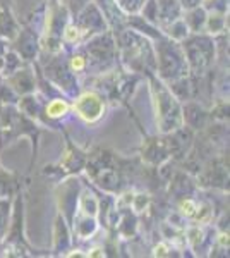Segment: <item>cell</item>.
Segmentation results:
<instances>
[{"label": "cell", "mask_w": 230, "mask_h": 258, "mask_svg": "<svg viewBox=\"0 0 230 258\" xmlns=\"http://www.w3.org/2000/svg\"><path fill=\"white\" fill-rule=\"evenodd\" d=\"M155 107H157L158 124L163 133H172L177 127L184 124L182 120V110L177 102V97L163 85L162 81L153 80L151 81Z\"/></svg>", "instance_id": "6da1fadb"}, {"label": "cell", "mask_w": 230, "mask_h": 258, "mask_svg": "<svg viewBox=\"0 0 230 258\" xmlns=\"http://www.w3.org/2000/svg\"><path fill=\"white\" fill-rule=\"evenodd\" d=\"M120 45H122L124 59L129 62L134 71H143L146 68H157V60L153 55V48L148 43V40L143 35L134 31H124L122 38H120Z\"/></svg>", "instance_id": "7a4b0ae2"}, {"label": "cell", "mask_w": 230, "mask_h": 258, "mask_svg": "<svg viewBox=\"0 0 230 258\" xmlns=\"http://www.w3.org/2000/svg\"><path fill=\"white\" fill-rule=\"evenodd\" d=\"M182 52L187 60V68H191L194 74H203L215 59V41L206 35L189 36L184 38Z\"/></svg>", "instance_id": "3957f363"}, {"label": "cell", "mask_w": 230, "mask_h": 258, "mask_svg": "<svg viewBox=\"0 0 230 258\" xmlns=\"http://www.w3.org/2000/svg\"><path fill=\"white\" fill-rule=\"evenodd\" d=\"M158 59L157 68L160 71L162 80L174 81L177 78H182L187 74V60L184 57V52L175 41L172 40H160V45H157Z\"/></svg>", "instance_id": "277c9868"}, {"label": "cell", "mask_w": 230, "mask_h": 258, "mask_svg": "<svg viewBox=\"0 0 230 258\" xmlns=\"http://www.w3.org/2000/svg\"><path fill=\"white\" fill-rule=\"evenodd\" d=\"M114 38L110 33H100V35L93 36L85 47V57L86 64L91 69H105L114 60Z\"/></svg>", "instance_id": "5b68a950"}, {"label": "cell", "mask_w": 230, "mask_h": 258, "mask_svg": "<svg viewBox=\"0 0 230 258\" xmlns=\"http://www.w3.org/2000/svg\"><path fill=\"white\" fill-rule=\"evenodd\" d=\"M88 174L95 179L96 184H100L102 188L108 191H114L119 186V169L115 167L114 159L108 153H102L91 159L88 164Z\"/></svg>", "instance_id": "8992f818"}, {"label": "cell", "mask_w": 230, "mask_h": 258, "mask_svg": "<svg viewBox=\"0 0 230 258\" xmlns=\"http://www.w3.org/2000/svg\"><path fill=\"white\" fill-rule=\"evenodd\" d=\"M45 76L52 83H55L60 90H64L67 95L78 93V81L70 69L69 62L62 57H55L45 66Z\"/></svg>", "instance_id": "52a82bcc"}, {"label": "cell", "mask_w": 230, "mask_h": 258, "mask_svg": "<svg viewBox=\"0 0 230 258\" xmlns=\"http://www.w3.org/2000/svg\"><path fill=\"white\" fill-rule=\"evenodd\" d=\"M76 16H78V19L74 24H76V28L81 35L93 36V35H100V33L105 31L107 23H105V19H103V14L93 2L86 4Z\"/></svg>", "instance_id": "ba28073f"}, {"label": "cell", "mask_w": 230, "mask_h": 258, "mask_svg": "<svg viewBox=\"0 0 230 258\" xmlns=\"http://www.w3.org/2000/svg\"><path fill=\"white\" fill-rule=\"evenodd\" d=\"M14 50H16V53L21 57V59H24V60H33L36 55H38V48H40V45H38V38H36V35H35V31H31V30H23L16 35V38H14Z\"/></svg>", "instance_id": "9c48e42d"}, {"label": "cell", "mask_w": 230, "mask_h": 258, "mask_svg": "<svg viewBox=\"0 0 230 258\" xmlns=\"http://www.w3.org/2000/svg\"><path fill=\"white\" fill-rule=\"evenodd\" d=\"M76 110L79 112L83 119L86 120H96L102 115L103 110V103L102 98L95 93H85L78 98L76 102Z\"/></svg>", "instance_id": "30bf717a"}, {"label": "cell", "mask_w": 230, "mask_h": 258, "mask_svg": "<svg viewBox=\"0 0 230 258\" xmlns=\"http://www.w3.org/2000/svg\"><path fill=\"white\" fill-rule=\"evenodd\" d=\"M9 86L14 90L16 95H28L35 91L36 81L35 76H33V71L24 68V69H16L14 73L9 74Z\"/></svg>", "instance_id": "8fae6325"}, {"label": "cell", "mask_w": 230, "mask_h": 258, "mask_svg": "<svg viewBox=\"0 0 230 258\" xmlns=\"http://www.w3.org/2000/svg\"><path fill=\"white\" fill-rule=\"evenodd\" d=\"M143 157L149 162V164L160 165L163 160H167L170 157L167 141L165 140H151L148 145H146V148L143 150Z\"/></svg>", "instance_id": "7c38bea8"}, {"label": "cell", "mask_w": 230, "mask_h": 258, "mask_svg": "<svg viewBox=\"0 0 230 258\" xmlns=\"http://www.w3.org/2000/svg\"><path fill=\"white\" fill-rule=\"evenodd\" d=\"M208 114L203 107H199L198 103H187L182 110V120L187 124V127L191 129H203L206 124Z\"/></svg>", "instance_id": "4fadbf2b"}, {"label": "cell", "mask_w": 230, "mask_h": 258, "mask_svg": "<svg viewBox=\"0 0 230 258\" xmlns=\"http://www.w3.org/2000/svg\"><path fill=\"white\" fill-rule=\"evenodd\" d=\"M158 21L160 23H174L181 19V2L179 0H158Z\"/></svg>", "instance_id": "5bb4252c"}, {"label": "cell", "mask_w": 230, "mask_h": 258, "mask_svg": "<svg viewBox=\"0 0 230 258\" xmlns=\"http://www.w3.org/2000/svg\"><path fill=\"white\" fill-rule=\"evenodd\" d=\"M18 33H19L18 23L11 16V12L7 9H0V35L9 40H14Z\"/></svg>", "instance_id": "9a60e30c"}, {"label": "cell", "mask_w": 230, "mask_h": 258, "mask_svg": "<svg viewBox=\"0 0 230 258\" xmlns=\"http://www.w3.org/2000/svg\"><path fill=\"white\" fill-rule=\"evenodd\" d=\"M184 23L187 24V28H189L191 31L199 33L201 28L206 24V11H204L203 7H192V9H189V12H187Z\"/></svg>", "instance_id": "2e32d148"}, {"label": "cell", "mask_w": 230, "mask_h": 258, "mask_svg": "<svg viewBox=\"0 0 230 258\" xmlns=\"http://www.w3.org/2000/svg\"><path fill=\"white\" fill-rule=\"evenodd\" d=\"M18 189L16 177L6 169L0 167V198H11Z\"/></svg>", "instance_id": "e0dca14e"}, {"label": "cell", "mask_w": 230, "mask_h": 258, "mask_svg": "<svg viewBox=\"0 0 230 258\" xmlns=\"http://www.w3.org/2000/svg\"><path fill=\"white\" fill-rule=\"evenodd\" d=\"M19 109L24 115H29V117H38L41 114V107H40L38 100L31 93L23 95V98H21V102H19Z\"/></svg>", "instance_id": "ac0fdd59"}, {"label": "cell", "mask_w": 230, "mask_h": 258, "mask_svg": "<svg viewBox=\"0 0 230 258\" xmlns=\"http://www.w3.org/2000/svg\"><path fill=\"white\" fill-rule=\"evenodd\" d=\"M9 214H11L9 198H0V239L6 236L7 229H9Z\"/></svg>", "instance_id": "d6986e66"}, {"label": "cell", "mask_w": 230, "mask_h": 258, "mask_svg": "<svg viewBox=\"0 0 230 258\" xmlns=\"http://www.w3.org/2000/svg\"><path fill=\"white\" fill-rule=\"evenodd\" d=\"M169 35L172 36V40L175 41H182L184 38H187V35H189V28H187V24L184 23V19H177L174 21V23H170V28H169Z\"/></svg>", "instance_id": "ffe728a7"}, {"label": "cell", "mask_w": 230, "mask_h": 258, "mask_svg": "<svg viewBox=\"0 0 230 258\" xmlns=\"http://www.w3.org/2000/svg\"><path fill=\"white\" fill-rule=\"evenodd\" d=\"M21 68V59L19 55L16 52H9L6 53V57H4V71L2 73L6 74V76H9V74L14 73L16 69Z\"/></svg>", "instance_id": "44dd1931"}, {"label": "cell", "mask_w": 230, "mask_h": 258, "mask_svg": "<svg viewBox=\"0 0 230 258\" xmlns=\"http://www.w3.org/2000/svg\"><path fill=\"white\" fill-rule=\"evenodd\" d=\"M67 112V103L64 100L57 98V100H52V102L47 105V114L48 117H60Z\"/></svg>", "instance_id": "7402d4cb"}, {"label": "cell", "mask_w": 230, "mask_h": 258, "mask_svg": "<svg viewBox=\"0 0 230 258\" xmlns=\"http://www.w3.org/2000/svg\"><path fill=\"white\" fill-rule=\"evenodd\" d=\"M114 2H117V6L127 12V14H136V12L143 9L146 0H114Z\"/></svg>", "instance_id": "603a6c76"}, {"label": "cell", "mask_w": 230, "mask_h": 258, "mask_svg": "<svg viewBox=\"0 0 230 258\" xmlns=\"http://www.w3.org/2000/svg\"><path fill=\"white\" fill-rule=\"evenodd\" d=\"M206 23H208V30H210L211 33L223 31V28H225V19L221 14L210 16V18H206Z\"/></svg>", "instance_id": "cb8c5ba5"}, {"label": "cell", "mask_w": 230, "mask_h": 258, "mask_svg": "<svg viewBox=\"0 0 230 258\" xmlns=\"http://www.w3.org/2000/svg\"><path fill=\"white\" fill-rule=\"evenodd\" d=\"M95 227L96 226H95L93 219H90V215H88L85 220H81V222L78 224V234L83 236V238H88L90 234H93Z\"/></svg>", "instance_id": "d4e9b609"}, {"label": "cell", "mask_w": 230, "mask_h": 258, "mask_svg": "<svg viewBox=\"0 0 230 258\" xmlns=\"http://www.w3.org/2000/svg\"><path fill=\"white\" fill-rule=\"evenodd\" d=\"M90 2H91V0H62L64 7L70 12V14H78V12Z\"/></svg>", "instance_id": "484cf974"}, {"label": "cell", "mask_w": 230, "mask_h": 258, "mask_svg": "<svg viewBox=\"0 0 230 258\" xmlns=\"http://www.w3.org/2000/svg\"><path fill=\"white\" fill-rule=\"evenodd\" d=\"M179 2H181V6H184L186 9H192V7H198L201 0H179Z\"/></svg>", "instance_id": "4316f807"}, {"label": "cell", "mask_w": 230, "mask_h": 258, "mask_svg": "<svg viewBox=\"0 0 230 258\" xmlns=\"http://www.w3.org/2000/svg\"><path fill=\"white\" fill-rule=\"evenodd\" d=\"M4 52H6V45H4V41L0 40V55H4Z\"/></svg>", "instance_id": "83f0119b"}]
</instances>
